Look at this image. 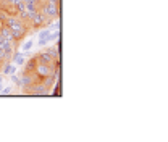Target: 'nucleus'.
<instances>
[{
    "instance_id": "1",
    "label": "nucleus",
    "mask_w": 168,
    "mask_h": 142,
    "mask_svg": "<svg viewBox=\"0 0 168 142\" xmlns=\"http://www.w3.org/2000/svg\"><path fill=\"white\" fill-rule=\"evenodd\" d=\"M3 24H7L10 27L11 36H13V39L18 42V44L29 34V31H31V23L23 21V19L18 18V16H7L5 21H3Z\"/></svg>"
},
{
    "instance_id": "2",
    "label": "nucleus",
    "mask_w": 168,
    "mask_h": 142,
    "mask_svg": "<svg viewBox=\"0 0 168 142\" xmlns=\"http://www.w3.org/2000/svg\"><path fill=\"white\" fill-rule=\"evenodd\" d=\"M39 11H41L49 21H52V19H55V18H60V5H52V3L45 2L44 5H41Z\"/></svg>"
},
{
    "instance_id": "3",
    "label": "nucleus",
    "mask_w": 168,
    "mask_h": 142,
    "mask_svg": "<svg viewBox=\"0 0 168 142\" xmlns=\"http://www.w3.org/2000/svg\"><path fill=\"white\" fill-rule=\"evenodd\" d=\"M25 94H31V95H45L49 94V90L45 89V86L42 84V81H37V82H33L29 86H25L21 89Z\"/></svg>"
},
{
    "instance_id": "4",
    "label": "nucleus",
    "mask_w": 168,
    "mask_h": 142,
    "mask_svg": "<svg viewBox=\"0 0 168 142\" xmlns=\"http://www.w3.org/2000/svg\"><path fill=\"white\" fill-rule=\"evenodd\" d=\"M45 52L50 55L54 60H60V39H58V42L57 44H54V45H45Z\"/></svg>"
},
{
    "instance_id": "5",
    "label": "nucleus",
    "mask_w": 168,
    "mask_h": 142,
    "mask_svg": "<svg viewBox=\"0 0 168 142\" xmlns=\"http://www.w3.org/2000/svg\"><path fill=\"white\" fill-rule=\"evenodd\" d=\"M16 68L18 66L15 65L13 61H5L2 65V70H0V73L3 74V76H10V74H13L15 71H16Z\"/></svg>"
},
{
    "instance_id": "6",
    "label": "nucleus",
    "mask_w": 168,
    "mask_h": 142,
    "mask_svg": "<svg viewBox=\"0 0 168 142\" xmlns=\"http://www.w3.org/2000/svg\"><path fill=\"white\" fill-rule=\"evenodd\" d=\"M36 58H37V61H41V63H49V65H52V63H55V60L50 57L49 53L45 52V50H42V52H39L37 55H36Z\"/></svg>"
},
{
    "instance_id": "7",
    "label": "nucleus",
    "mask_w": 168,
    "mask_h": 142,
    "mask_svg": "<svg viewBox=\"0 0 168 142\" xmlns=\"http://www.w3.org/2000/svg\"><path fill=\"white\" fill-rule=\"evenodd\" d=\"M52 33V31L49 29V27L45 26V29H42V31H39V41H44V39H47L49 37V34Z\"/></svg>"
},
{
    "instance_id": "8",
    "label": "nucleus",
    "mask_w": 168,
    "mask_h": 142,
    "mask_svg": "<svg viewBox=\"0 0 168 142\" xmlns=\"http://www.w3.org/2000/svg\"><path fill=\"white\" fill-rule=\"evenodd\" d=\"M10 79L13 81V82H15V84L18 86L19 89L23 87V84H21V79H19V78H18V76H16V74H15V73H13V74H10Z\"/></svg>"
},
{
    "instance_id": "9",
    "label": "nucleus",
    "mask_w": 168,
    "mask_h": 142,
    "mask_svg": "<svg viewBox=\"0 0 168 142\" xmlns=\"http://www.w3.org/2000/svg\"><path fill=\"white\" fill-rule=\"evenodd\" d=\"M60 90H62V87H60V79H58V82L55 81V84H54V95H62V92H60Z\"/></svg>"
},
{
    "instance_id": "10",
    "label": "nucleus",
    "mask_w": 168,
    "mask_h": 142,
    "mask_svg": "<svg viewBox=\"0 0 168 142\" xmlns=\"http://www.w3.org/2000/svg\"><path fill=\"white\" fill-rule=\"evenodd\" d=\"M21 49H23V50H31V49H33V41H28L26 44H23Z\"/></svg>"
},
{
    "instance_id": "11",
    "label": "nucleus",
    "mask_w": 168,
    "mask_h": 142,
    "mask_svg": "<svg viewBox=\"0 0 168 142\" xmlns=\"http://www.w3.org/2000/svg\"><path fill=\"white\" fill-rule=\"evenodd\" d=\"M0 94H5V95H8V94H11V87H8V86L5 87V86H3V89H2V92H0Z\"/></svg>"
},
{
    "instance_id": "12",
    "label": "nucleus",
    "mask_w": 168,
    "mask_h": 142,
    "mask_svg": "<svg viewBox=\"0 0 168 142\" xmlns=\"http://www.w3.org/2000/svg\"><path fill=\"white\" fill-rule=\"evenodd\" d=\"M47 3H52V5H60V0H45Z\"/></svg>"
},
{
    "instance_id": "13",
    "label": "nucleus",
    "mask_w": 168,
    "mask_h": 142,
    "mask_svg": "<svg viewBox=\"0 0 168 142\" xmlns=\"http://www.w3.org/2000/svg\"><path fill=\"white\" fill-rule=\"evenodd\" d=\"M3 79H5V76H2V74H0V84H3Z\"/></svg>"
},
{
    "instance_id": "14",
    "label": "nucleus",
    "mask_w": 168,
    "mask_h": 142,
    "mask_svg": "<svg viewBox=\"0 0 168 142\" xmlns=\"http://www.w3.org/2000/svg\"><path fill=\"white\" fill-rule=\"evenodd\" d=\"M2 89H3V84H0V92H2Z\"/></svg>"
},
{
    "instance_id": "15",
    "label": "nucleus",
    "mask_w": 168,
    "mask_h": 142,
    "mask_svg": "<svg viewBox=\"0 0 168 142\" xmlns=\"http://www.w3.org/2000/svg\"><path fill=\"white\" fill-rule=\"evenodd\" d=\"M2 65H3V61H0V70H2Z\"/></svg>"
}]
</instances>
